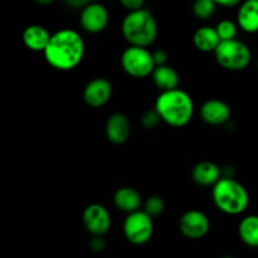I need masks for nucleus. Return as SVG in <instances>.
<instances>
[{
  "mask_svg": "<svg viewBox=\"0 0 258 258\" xmlns=\"http://www.w3.org/2000/svg\"><path fill=\"white\" fill-rule=\"evenodd\" d=\"M43 54L50 67L71 71L80 64L85 55V42L76 30H58L52 34Z\"/></svg>",
  "mask_w": 258,
  "mask_h": 258,
  "instance_id": "obj_1",
  "label": "nucleus"
},
{
  "mask_svg": "<svg viewBox=\"0 0 258 258\" xmlns=\"http://www.w3.org/2000/svg\"><path fill=\"white\" fill-rule=\"evenodd\" d=\"M155 110L161 121L173 127H183L190 122L194 113V103L190 96L183 90L174 88L161 91L155 101Z\"/></svg>",
  "mask_w": 258,
  "mask_h": 258,
  "instance_id": "obj_2",
  "label": "nucleus"
},
{
  "mask_svg": "<svg viewBox=\"0 0 258 258\" xmlns=\"http://www.w3.org/2000/svg\"><path fill=\"white\" fill-rule=\"evenodd\" d=\"M121 30L130 45L149 47L158 35V24L154 15L148 9L130 10L123 18Z\"/></svg>",
  "mask_w": 258,
  "mask_h": 258,
  "instance_id": "obj_3",
  "label": "nucleus"
},
{
  "mask_svg": "<svg viewBox=\"0 0 258 258\" xmlns=\"http://www.w3.org/2000/svg\"><path fill=\"white\" fill-rule=\"evenodd\" d=\"M212 198L217 208L229 216L243 213L249 203L248 191L231 176H222L213 185Z\"/></svg>",
  "mask_w": 258,
  "mask_h": 258,
  "instance_id": "obj_4",
  "label": "nucleus"
},
{
  "mask_svg": "<svg viewBox=\"0 0 258 258\" xmlns=\"http://www.w3.org/2000/svg\"><path fill=\"white\" fill-rule=\"evenodd\" d=\"M216 59L221 67L228 71H242L248 67L252 59V53L248 45L241 40H221L214 50Z\"/></svg>",
  "mask_w": 258,
  "mask_h": 258,
  "instance_id": "obj_5",
  "label": "nucleus"
},
{
  "mask_svg": "<svg viewBox=\"0 0 258 258\" xmlns=\"http://www.w3.org/2000/svg\"><path fill=\"white\" fill-rule=\"evenodd\" d=\"M121 66L128 76L134 78H145L155 70L153 53L148 47L130 45L121 55Z\"/></svg>",
  "mask_w": 258,
  "mask_h": 258,
  "instance_id": "obj_6",
  "label": "nucleus"
},
{
  "mask_svg": "<svg viewBox=\"0 0 258 258\" xmlns=\"http://www.w3.org/2000/svg\"><path fill=\"white\" fill-rule=\"evenodd\" d=\"M154 232L153 217L145 211H135L128 213L123 222V236L130 243L141 246L150 241Z\"/></svg>",
  "mask_w": 258,
  "mask_h": 258,
  "instance_id": "obj_7",
  "label": "nucleus"
},
{
  "mask_svg": "<svg viewBox=\"0 0 258 258\" xmlns=\"http://www.w3.org/2000/svg\"><path fill=\"white\" fill-rule=\"evenodd\" d=\"M211 228L209 218L201 211H188L179 221V229L181 234L189 239H201L207 236Z\"/></svg>",
  "mask_w": 258,
  "mask_h": 258,
  "instance_id": "obj_8",
  "label": "nucleus"
},
{
  "mask_svg": "<svg viewBox=\"0 0 258 258\" xmlns=\"http://www.w3.org/2000/svg\"><path fill=\"white\" fill-rule=\"evenodd\" d=\"M83 226L93 236H103L110 231L111 217L107 209L101 204H90L83 211Z\"/></svg>",
  "mask_w": 258,
  "mask_h": 258,
  "instance_id": "obj_9",
  "label": "nucleus"
},
{
  "mask_svg": "<svg viewBox=\"0 0 258 258\" xmlns=\"http://www.w3.org/2000/svg\"><path fill=\"white\" fill-rule=\"evenodd\" d=\"M108 19H110L108 10L102 4L90 3L81 12L80 23L81 27L86 32L96 34V33H100L102 30H105V28L108 24Z\"/></svg>",
  "mask_w": 258,
  "mask_h": 258,
  "instance_id": "obj_10",
  "label": "nucleus"
},
{
  "mask_svg": "<svg viewBox=\"0 0 258 258\" xmlns=\"http://www.w3.org/2000/svg\"><path fill=\"white\" fill-rule=\"evenodd\" d=\"M112 96V85L106 78H95L87 83L83 91V100L90 107L98 108L110 101Z\"/></svg>",
  "mask_w": 258,
  "mask_h": 258,
  "instance_id": "obj_11",
  "label": "nucleus"
},
{
  "mask_svg": "<svg viewBox=\"0 0 258 258\" xmlns=\"http://www.w3.org/2000/svg\"><path fill=\"white\" fill-rule=\"evenodd\" d=\"M231 107L224 101L217 98L206 101L201 107L202 120L212 126L226 123L231 118Z\"/></svg>",
  "mask_w": 258,
  "mask_h": 258,
  "instance_id": "obj_12",
  "label": "nucleus"
},
{
  "mask_svg": "<svg viewBox=\"0 0 258 258\" xmlns=\"http://www.w3.org/2000/svg\"><path fill=\"white\" fill-rule=\"evenodd\" d=\"M131 126L130 121L123 113H112L106 121V136L108 141L112 144L120 145L127 141L130 138Z\"/></svg>",
  "mask_w": 258,
  "mask_h": 258,
  "instance_id": "obj_13",
  "label": "nucleus"
},
{
  "mask_svg": "<svg viewBox=\"0 0 258 258\" xmlns=\"http://www.w3.org/2000/svg\"><path fill=\"white\" fill-rule=\"evenodd\" d=\"M237 24L243 32H258V0H244L237 12Z\"/></svg>",
  "mask_w": 258,
  "mask_h": 258,
  "instance_id": "obj_14",
  "label": "nucleus"
},
{
  "mask_svg": "<svg viewBox=\"0 0 258 258\" xmlns=\"http://www.w3.org/2000/svg\"><path fill=\"white\" fill-rule=\"evenodd\" d=\"M221 178V168L212 161H201L191 170V179L202 186H213Z\"/></svg>",
  "mask_w": 258,
  "mask_h": 258,
  "instance_id": "obj_15",
  "label": "nucleus"
},
{
  "mask_svg": "<svg viewBox=\"0 0 258 258\" xmlns=\"http://www.w3.org/2000/svg\"><path fill=\"white\" fill-rule=\"evenodd\" d=\"M50 37L52 34H49V32L42 25H29L23 32V43L33 52H44Z\"/></svg>",
  "mask_w": 258,
  "mask_h": 258,
  "instance_id": "obj_16",
  "label": "nucleus"
},
{
  "mask_svg": "<svg viewBox=\"0 0 258 258\" xmlns=\"http://www.w3.org/2000/svg\"><path fill=\"white\" fill-rule=\"evenodd\" d=\"M113 204L116 208L125 213H133L141 207V197L134 188L123 186L116 190L113 196Z\"/></svg>",
  "mask_w": 258,
  "mask_h": 258,
  "instance_id": "obj_17",
  "label": "nucleus"
},
{
  "mask_svg": "<svg viewBox=\"0 0 258 258\" xmlns=\"http://www.w3.org/2000/svg\"><path fill=\"white\" fill-rule=\"evenodd\" d=\"M193 43L198 50L209 53L214 52L217 49V47L221 43V38H219V34L216 28L202 27L194 33Z\"/></svg>",
  "mask_w": 258,
  "mask_h": 258,
  "instance_id": "obj_18",
  "label": "nucleus"
},
{
  "mask_svg": "<svg viewBox=\"0 0 258 258\" xmlns=\"http://www.w3.org/2000/svg\"><path fill=\"white\" fill-rule=\"evenodd\" d=\"M154 85L160 91H169L178 88L179 76L173 67L168 64L156 66L151 73Z\"/></svg>",
  "mask_w": 258,
  "mask_h": 258,
  "instance_id": "obj_19",
  "label": "nucleus"
},
{
  "mask_svg": "<svg viewBox=\"0 0 258 258\" xmlns=\"http://www.w3.org/2000/svg\"><path fill=\"white\" fill-rule=\"evenodd\" d=\"M238 234L241 241L252 248H258V216H247L239 222Z\"/></svg>",
  "mask_w": 258,
  "mask_h": 258,
  "instance_id": "obj_20",
  "label": "nucleus"
},
{
  "mask_svg": "<svg viewBox=\"0 0 258 258\" xmlns=\"http://www.w3.org/2000/svg\"><path fill=\"white\" fill-rule=\"evenodd\" d=\"M218 5L213 2V0H194L193 7V14L196 15L198 19L207 20L216 13V9Z\"/></svg>",
  "mask_w": 258,
  "mask_h": 258,
  "instance_id": "obj_21",
  "label": "nucleus"
},
{
  "mask_svg": "<svg viewBox=\"0 0 258 258\" xmlns=\"http://www.w3.org/2000/svg\"><path fill=\"white\" fill-rule=\"evenodd\" d=\"M237 27L238 24H236L234 22L228 19L221 20V22L217 24L216 29L218 32L219 38L221 40H228V39H234L237 35Z\"/></svg>",
  "mask_w": 258,
  "mask_h": 258,
  "instance_id": "obj_22",
  "label": "nucleus"
},
{
  "mask_svg": "<svg viewBox=\"0 0 258 258\" xmlns=\"http://www.w3.org/2000/svg\"><path fill=\"white\" fill-rule=\"evenodd\" d=\"M164 208H165V204H164L163 199L159 196H151L146 199L145 209L144 211L154 218V217L160 216L164 212Z\"/></svg>",
  "mask_w": 258,
  "mask_h": 258,
  "instance_id": "obj_23",
  "label": "nucleus"
},
{
  "mask_svg": "<svg viewBox=\"0 0 258 258\" xmlns=\"http://www.w3.org/2000/svg\"><path fill=\"white\" fill-rule=\"evenodd\" d=\"M161 121L160 115L156 110L153 111H146L143 116H141V125L144 126L145 128H154L159 125V122Z\"/></svg>",
  "mask_w": 258,
  "mask_h": 258,
  "instance_id": "obj_24",
  "label": "nucleus"
},
{
  "mask_svg": "<svg viewBox=\"0 0 258 258\" xmlns=\"http://www.w3.org/2000/svg\"><path fill=\"white\" fill-rule=\"evenodd\" d=\"M118 2L128 12L130 10L141 9V8H144V4H145V0H118Z\"/></svg>",
  "mask_w": 258,
  "mask_h": 258,
  "instance_id": "obj_25",
  "label": "nucleus"
},
{
  "mask_svg": "<svg viewBox=\"0 0 258 258\" xmlns=\"http://www.w3.org/2000/svg\"><path fill=\"white\" fill-rule=\"evenodd\" d=\"M168 53L163 49H156L153 52V58L154 62H155V66H161V64H166L168 62Z\"/></svg>",
  "mask_w": 258,
  "mask_h": 258,
  "instance_id": "obj_26",
  "label": "nucleus"
},
{
  "mask_svg": "<svg viewBox=\"0 0 258 258\" xmlns=\"http://www.w3.org/2000/svg\"><path fill=\"white\" fill-rule=\"evenodd\" d=\"M90 247L93 252H101L105 248V241H103L102 236H93L91 239Z\"/></svg>",
  "mask_w": 258,
  "mask_h": 258,
  "instance_id": "obj_27",
  "label": "nucleus"
},
{
  "mask_svg": "<svg viewBox=\"0 0 258 258\" xmlns=\"http://www.w3.org/2000/svg\"><path fill=\"white\" fill-rule=\"evenodd\" d=\"M67 7L73 8V9H83L86 5L92 3V0H62Z\"/></svg>",
  "mask_w": 258,
  "mask_h": 258,
  "instance_id": "obj_28",
  "label": "nucleus"
},
{
  "mask_svg": "<svg viewBox=\"0 0 258 258\" xmlns=\"http://www.w3.org/2000/svg\"><path fill=\"white\" fill-rule=\"evenodd\" d=\"M218 7H224V8H231L236 7L241 3V0H213Z\"/></svg>",
  "mask_w": 258,
  "mask_h": 258,
  "instance_id": "obj_29",
  "label": "nucleus"
},
{
  "mask_svg": "<svg viewBox=\"0 0 258 258\" xmlns=\"http://www.w3.org/2000/svg\"><path fill=\"white\" fill-rule=\"evenodd\" d=\"M34 2L39 5H49L52 3H54L55 0H34Z\"/></svg>",
  "mask_w": 258,
  "mask_h": 258,
  "instance_id": "obj_30",
  "label": "nucleus"
},
{
  "mask_svg": "<svg viewBox=\"0 0 258 258\" xmlns=\"http://www.w3.org/2000/svg\"><path fill=\"white\" fill-rule=\"evenodd\" d=\"M257 67H258V62H257Z\"/></svg>",
  "mask_w": 258,
  "mask_h": 258,
  "instance_id": "obj_31",
  "label": "nucleus"
}]
</instances>
